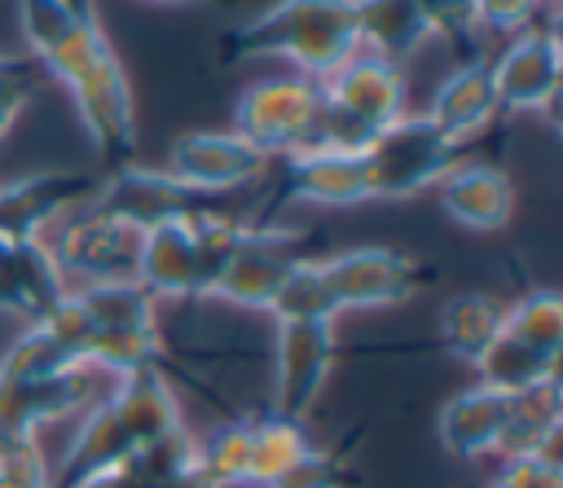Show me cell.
<instances>
[{
    "instance_id": "6da1fadb",
    "label": "cell",
    "mask_w": 563,
    "mask_h": 488,
    "mask_svg": "<svg viewBox=\"0 0 563 488\" xmlns=\"http://www.w3.org/2000/svg\"><path fill=\"white\" fill-rule=\"evenodd\" d=\"M361 53L352 0H273L264 13L246 18L220 40V62L246 57H290L308 79L334 75Z\"/></svg>"
},
{
    "instance_id": "7a4b0ae2",
    "label": "cell",
    "mask_w": 563,
    "mask_h": 488,
    "mask_svg": "<svg viewBox=\"0 0 563 488\" xmlns=\"http://www.w3.org/2000/svg\"><path fill=\"white\" fill-rule=\"evenodd\" d=\"M321 119H317V141L312 145H330V149H365L378 132H387L396 119H405V70L356 53L352 62H343L334 75H325L321 84Z\"/></svg>"
},
{
    "instance_id": "3957f363",
    "label": "cell",
    "mask_w": 563,
    "mask_h": 488,
    "mask_svg": "<svg viewBox=\"0 0 563 488\" xmlns=\"http://www.w3.org/2000/svg\"><path fill=\"white\" fill-rule=\"evenodd\" d=\"M559 356H563V299L554 290H532L501 312V325L488 352L479 356L475 374H479V387L515 396V391L554 382Z\"/></svg>"
},
{
    "instance_id": "277c9868",
    "label": "cell",
    "mask_w": 563,
    "mask_h": 488,
    "mask_svg": "<svg viewBox=\"0 0 563 488\" xmlns=\"http://www.w3.org/2000/svg\"><path fill=\"white\" fill-rule=\"evenodd\" d=\"M321 88L308 75H273L242 88L233 106V132L255 145L264 158L299 154L317 141Z\"/></svg>"
},
{
    "instance_id": "5b68a950",
    "label": "cell",
    "mask_w": 563,
    "mask_h": 488,
    "mask_svg": "<svg viewBox=\"0 0 563 488\" xmlns=\"http://www.w3.org/2000/svg\"><path fill=\"white\" fill-rule=\"evenodd\" d=\"M365 167L374 202H405L457 167V145L444 141L427 114H405L365 145Z\"/></svg>"
},
{
    "instance_id": "8992f818",
    "label": "cell",
    "mask_w": 563,
    "mask_h": 488,
    "mask_svg": "<svg viewBox=\"0 0 563 488\" xmlns=\"http://www.w3.org/2000/svg\"><path fill=\"white\" fill-rule=\"evenodd\" d=\"M321 273H325V286H330L339 317L409 303L431 281L427 268L396 246H352V251L325 255Z\"/></svg>"
},
{
    "instance_id": "52a82bcc",
    "label": "cell",
    "mask_w": 563,
    "mask_h": 488,
    "mask_svg": "<svg viewBox=\"0 0 563 488\" xmlns=\"http://www.w3.org/2000/svg\"><path fill=\"white\" fill-rule=\"evenodd\" d=\"M79 123L92 141V149L110 163V167H128L136 154V106H132V88L123 75V62L114 48L97 53L70 84Z\"/></svg>"
},
{
    "instance_id": "ba28073f",
    "label": "cell",
    "mask_w": 563,
    "mask_h": 488,
    "mask_svg": "<svg viewBox=\"0 0 563 488\" xmlns=\"http://www.w3.org/2000/svg\"><path fill=\"white\" fill-rule=\"evenodd\" d=\"M66 286H97V281H136V255H141V233L97 207H84L57 242H48Z\"/></svg>"
},
{
    "instance_id": "9c48e42d",
    "label": "cell",
    "mask_w": 563,
    "mask_h": 488,
    "mask_svg": "<svg viewBox=\"0 0 563 488\" xmlns=\"http://www.w3.org/2000/svg\"><path fill=\"white\" fill-rule=\"evenodd\" d=\"M18 22L31 44V62L70 84L97 53L110 48L88 0H18Z\"/></svg>"
},
{
    "instance_id": "30bf717a",
    "label": "cell",
    "mask_w": 563,
    "mask_h": 488,
    "mask_svg": "<svg viewBox=\"0 0 563 488\" xmlns=\"http://www.w3.org/2000/svg\"><path fill=\"white\" fill-rule=\"evenodd\" d=\"M334 369V321H286L273 347V413L303 422Z\"/></svg>"
},
{
    "instance_id": "8fae6325",
    "label": "cell",
    "mask_w": 563,
    "mask_h": 488,
    "mask_svg": "<svg viewBox=\"0 0 563 488\" xmlns=\"http://www.w3.org/2000/svg\"><path fill=\"white\" fill-rule=\"evenodd\" d=\"M299 242H303L299 229H273V224L255 229V224H246V233L229 251V259L216 273L207 295L224 299V303H238V308H268L277 286H282V277L303 255Z\"/></svg>"
},
{
    "instance_id": "7c38bea8",
    "label": "cell",
    "mask_w": 563,
    "mask_h": 488,
    "mask_svg": "<svg viewBox=\"0 0 563 488\" xmlns=\"http://www.w3.org/2000/svg\"><path fill=\"white\" fill-rule=\"evenodd\" d=\"M211 198L194 193L189 185H180L167 167H145V163H128V167H114L106 180H97V193L88 198V207L132 224L136 233L163 224V220H180V215H194L202 211Z\"/></svg>"
},
{
    "instance_id": "4fadbf2b",
    "label": "cell",
    "mask_w": 563,
    "mask_h": 488,
    "mask_svg": "<svg viewBox=\"0 0 563 488\" xmlns=\"http://www.w3.org/2000/svg\"><path fill=\"white\" fill-rule=\"evenodd\" d=\"M167 171L194 193H229L268 171V158L238 132H185L167 149Z\"/></svg>"
},
{
    "instance_id": "5bb4252c",
    "label": "cell",
    "mask_w": 563,
    "mask_h": 488,
    "mask_svg": "<svg viewBox=\"0 0 563 488\" xmlns=\"http://www.w3.org/2000/svg\"><path fill=\"white\" fill-rule=\"evenodd\" d=\"M563 84V48L554 26H532L523 31L497 62H493V92L497 110L510 114H532L550 110Z\"/></svg>"
},
{
    "instance_id": "9a60e30c",
    "label": "cell",
    "mask_w": 563,
    "mask_h": 488,
    "mask_svg": "<svg viewBox=\"0 0 563 488\" xmlns=\"http://www.w3.org/2000/svg\"><path fill=\"white\" fill-rule=\"evenodd\" d=\"M97 369L75 365L62 374L26 378V382H0V422L9 435H40L88 404H97Z\"/></svg>"
},
{
    "instance_id": "2e32d148",
    "label": "cell",
    "mask_w": 563,
    "mask_h": 488,
    "mask_svg": "<svg viewBox=\"0 0 563 488\" xmlns=\"http://www.w3.org/2000/svg\"><path fill=\"white\" fill-rule=\"evenodd\" d=\"M211 207V202H207ZM136 281L154 299H202L211 286V273L202 264V246L194 233V215L163 220L141 233L136 255Z\"/></svg>"
},
{
    "instance_id": "e0dca14e",
    "label": "cell",
    "mask_w": 563,
    "mask_h": 488,
    "mask_svg": "<svg viewBox=\"0 0 563 488\" xmlns=\"http://www.w3.org/2000/svg\"><path fill=\"white\" fill-rule=\"evenodd\" d=\"M282 198H299L312 207H361L374 202L365 149H330L308 145L286 154L282 163Z\"/></svg>"
},
{
    "instance_id": "ac0fdd59",
    "label": "cell",
    "mask_w": 563,
    "mask_h": 488,
    "mask_svg": "<svg viewBox=\"0 0 563 488\" xmlns=\"http://www.w3.org/2000/svg\"><path fill=\"white\" fill-rule=\"evenodd\" d=\"M66 277L44 237H9L0 233V308L22 317L26 325L48 317L66 299Z\"/></svg>"
},
{
    "instance_id": "d6986e66",
    "label": "cell",
    "mask_w": 563,
    "mask_h": 488,
    "mask_svg": "<svg viewBox=\"0 0 563 488\" xmlns=\"http://www.w3.org/2000/svg\"><path fill=\"white\" fill-rule=\"evenodd\" d=\"M97 193L92 176L79 171H31L22 180L0 185V233L40 237L70 202H88Z\"/></svg>"
},
{
    "instance_id": "ffe728a7",
    "label": "cell",
    "mask_w": 563,
    "mask_h": 488,
    "mask_svg": "<svg viewBox=\"0 0 563 488\" xmlns=\"http://www.w3.org/2000/svg\"><path fill=\"white\" fill-rule=\"evenodd\" d=\"M132 453H136L132 435L123 431L119 413L101 396L97 404L84 409V418H79V426H75V435H70V444H66L57 470H53V488H84L88 479L123 466Z\"/></svg>"
},
{
    "instance_id": "44dd1931",
    "label": "cell",
    "mask_w": 563,
    "mask_h": 488,
    "mask_svg": "<svg viewBox=\"0 0 563 488\" xmlns=\"http://www.w3.org/2000/svg\"><path fill=\"white\" fill-rule=\"evenodd\" d=\"M440 202L444 215L457 220L462 229L493 233L506 229L515 215V185L493 163H462L440 180Z\"/></svg>"
},
{
    "instance_id": "7402d4cb",
    "label": "cell",
    "mask_w": 563,
    "mask_h": 488,
    "mask_svg": "<svg viewBox=\"0 0 563 488\" xmlns=\"http://www.w3.org/2000/svg\"><path fill=\"white\" fill-rule=\"evenodd\" d=\"M497 114V92H493V62L488 57H466L431 97L427 119L440 127L444 141L462 145L466 136L484 132Z\"/></svg>"
},
{
    "instance_id": "603a6c76",
    "label": "cell",
    "mask_w": 563,
    "mask_h": 488,
    "mask_svg": "<svg viewBox=\"0 0 563 488\" xmlns=\"http://www.w3.org/2000/svg\"><path fill=\"white\" fill-rule=\"evenodd\" d=\"M106 400L119 413V422H123V431L132 435L136 448H145V444H154V440H163V435L185 426L180 422V400H176V391H172V382L163 378L158 365L119 374Z\"/></svg>"
},
{
    "instance_id": "cb8c5ba5",
    "label": "cell",
    "mask_w": 563,
    "mask_h": 488,
    "mask_svg": "<svg viewBox=\"0 0 563 488\" xmlns=\"http://www.w3.org/2000/svg\"><path fill=\"white\" fill-rule=\"evenodd\" d=\"M506 418H510V396L506 391H493V387H471L462 396H453L444 409H440V444L453 453V457H497V444L506 435Z\"/></svg>"
},
{
    "instance_id": "d4e9b609",
    "label": "cell",
    "mask_w": 563,
    "mask_h": 488,
    "mask_svg": "<svg viewBox=\"0 0 563 488\" xmlns=\"http://www.w3.org/2000/svg\"><path fill=\"white\" fill-rule=\"evenodd\" d=\"M352 18L361 48H369V57H383L391 66L409 62L435 35L431 18L413 0H352Z\"/></svg>"
},
{
    "instance_id": "484cf974",
    "label": "cell",
    "mask_w": 563,
    "mask_h": 488,
    "mask_svg": "<svg viewBox=\"0 0 563 488\" xmlns=\"http://www.w3.org/2000/svg\"><path fill=\"white\" fill-rule=\"evenodd\" d=\"M559 422H563L559 378L541 382V387H528V391H515L497 457L506 462V457H523V453H554L559 448Z\"/></svg>"
},
{
    "instance_id": "4316f807",
    "label": "cell",
    "mask_w": 563,
    "mask_h": 488,
    "mask_svg": "<svg viewBox=\"0 0 563 488\" xmlns=\"http://www.w3.org/2000/svg\"><path fill=\"white\" fill-rule=\"evenodd\" d=\"M308 448L312 440L303 435V422L277 413L246 418V488H273Z\"/></svg>"
},
{
    "instance_id": "83f0119b",
    "label": "cell",
    "mask_w": 563,
    "mask_h": 488,
    "mask_svg": "<svg viewBox=\"0 0 563 488\" xmlns=\"http://www.w3.org/2000/svg\"><path fill=\"white\" fill-rule=\"evenodd\" d=\"M92 330L106 334H158V299L141 281H97V286H75Z\"/></svg>"
},
{
    "instance_id": "f1b7e54d",
    "label": "cell",
    "mask_w": 563,
    "mask_h": 488,
    "mask_svg": "<svg viewBox=\"0 0 563 488\" xmlns=\"http://www.w3.org/2000/svg\"><path fill=\"white\" fill-rule=\"evenodd\" d=\"M501 312L506 303H497L493 295H453L444 308H440V343L449 356H457L462 365H479V356L488 352L497 325H501Z\"/></svg>"
},
{
    "instance_id": "f546056e",
    "label": "cell",
    "mask_w": 563,
    "mask_h": 488,
    "mask_svg": "<svg viewBox=\"0 0 563 488\" xmlns=\"http://www.w3.org/2000/svg\"><path fill=\"white\" fill-rule=\"evenodd\" d=\"M268 312L277 317V325H286V321H339L330 286H325V273H321V259L299 255L290 264V273L282 277Z\"/></svg>"
},
{
    "instance_id": "4dcf8cb0",
    "label": "cell",
    "mask_w": 563,
    "mask_h": 488,
    "mask_svg": "<svg viewBox=\"0 0 563 488\" xmlns=\"http://www.w3.org/2000/svg\"><path fill=\"white\" fill-rule=\"evenodd\" d=\"M79 361L53 339V330L44 321H31L13 343L9 352L0 356V382H26V378H44V374H62V369H75Z\"/></svg>"
},
{
    "instance_id": "1f68e13d",
    "label": "cell",
    "mask_w": 563,
    "mask_h": 488,
    "mask_svg": "<svg viewBox=\"0 0 563 488\" xmlns=\"http://www.w3.org/2000/svg\"><path fill=\"white\" fill-rule=\"evenodd\" d=\"M0 488H53L40 435H9L0 448Z\"/></svg>"
},
{
    "instance_id": "d6a6232c",
    "label": "cell",
    "mask_w": 563,
    "mask_h": 488,
    "mask_svg": "<svg viewBox=\"0 0 563 488\" xmlns=\"http://www.w3.org/2000/svg\"><path fill=\"white\" fill-rule=\"evenodd\" d=\"M35 79H40V66L31 57L0 53V141L13 127V119L26 110V101L35 97Z\"/></svg>"
},
{
    "instance_id": "836d02e7",
    "label": "cell",
    "mask_w": 563,
    "mask_h": 488,
    "mask_svg": "<svg viewBox=\"0 0 563 488\" xmlns=\"http://www.w3.org/2000/svg\"><path fill=\"white\" fill-rule=\"evenodd\" d=\"M493 488H563V466L559 453H523V457H506L501 475Z\"/></svg>"
},
{
    "instance_id": "e575fe53",
    "label": "cell",
    "mask_w": 563,
    "mask_h": 488,
    "mask_svg": "<svg viewBox=\"0 0 563 488\" xmlns=\"http://www.w3.org/2000/svg\"><path fill=\"white\" fill-rule=\"evenodd\" d=\"M273 488H343V466H339L334 453H325V448L312 444Z\"/></svg>"
},
{
    "instance_id": "d590c367",
    "label": "cell",
    "mask_w": 563,
    "mask_h": 488,
    "mask_svg": "<svg viewBox=\"0 0 563 488\" xmlns=\"http://www.w3.org/2000/svg\"><path fill=\"white\" fill-rule=\"evenodd\" d=\"M427 18H431V26H435V35H449L453 44H462L466 53H471V40H475V13H471V0H413ZM475 57V53H471Z\"/></svg>"
},
{
    "instance_id": "8d00e7d4",
    "label": "cell",
    "mask_w": 563,
    "mask_h": 488,
    "mask_svg": "<svg viewBox=\"0 0 563 488\" xmlns=\"http://www.w3.org/2000/svg\"><path fill=\"white\" fill-rule=\"evenodd\" d=\"M541 0H471V13H475V26L484 31H519L532 22Z\"/></svg>"
},
{
    "instance_id": "74e56055",
    "label": "cell",
    "mask_w": 563,
    "mask_h": 488,
    "mask_svg": "<svg viewBox=\"0 0 563 488\" xmlns=\"http://www.w3.org/2000/svg\"><path fill=\"white\" fill-rule=\"evenodd\" d=\"M154 4H238V0H154Z\"/></svg>"
},
{
    "instance_id": "f35d334b",
    "label": "cell",
    "mask_w": 563,
    "mask_h": 488,
    "mask_svg": "<svg viewBox=\"0 0 563 488\" xmlns=\"http://www.w3.org/2000/svg\"><path fill=\"white\" fill-rule=\"evenodd\" d=\"M4 440H9V431H4V422H0V448H4Z\"/></svg>"
}]
</instances>
